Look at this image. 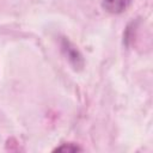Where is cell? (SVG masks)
Here are the masks:
<instances>
[{
    "label": "cell",
    "mask_w": 153,
    "mask_h": 153,
    "mask_svg": "<svg viewBox=\"0 0 153 153\" xmlns=\"http://www.w3.org/2000/svg\"><path fill=\"white\" fill-rule=\"evenodd\" d=\"M131 4V0H103V8L112 14H118L124 12L129 5Z\"/></svg>",
    "instance_id": "1"
},
{
    "label": "cell",
    "mask_w": 153,
    "mask_h": 153,
    "mask_svg": "<svg viewBox=\"0 0 153 153\" xmlns=\"http://www.w3.org/2000/svg\"><path fill=\"white\" fill-rule=\"evenodd\" d=\"M57 151H62V149H67V151H79L80 148L79 147H59V148H56Z\"/></svg>",
    "instance_id": "2"
}]
</instances>
